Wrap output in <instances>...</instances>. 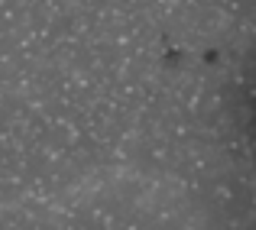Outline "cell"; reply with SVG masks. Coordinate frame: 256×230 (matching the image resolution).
<instances>
[]
</instances>
